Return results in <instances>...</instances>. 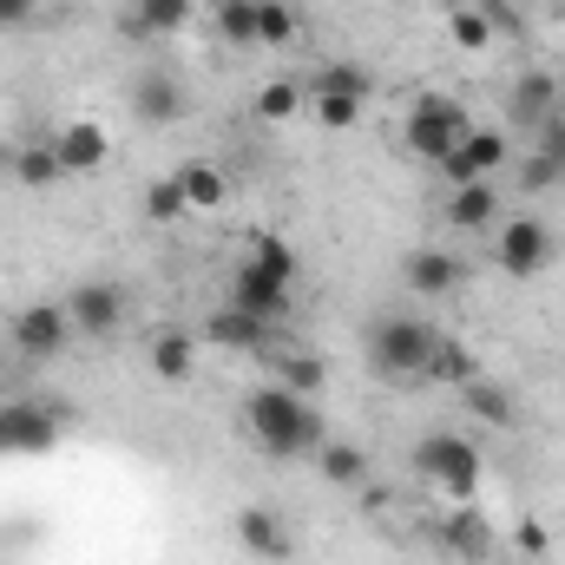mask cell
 I'll return each instance as SVG.
<instances>
[{
  "label": "cell",
  "mask_w": 565,
  "mask_h": 565,
  "mask_svg": "<svg viewBox=\"0 0 565 565\" xmlns=\"http://www.w3.org/2000/svg\"><path fill=\"white\" fill-rule=\"evenodd\" d=\"M402 282H408L415 296H454V289L467 282V264H460L454 250H440V244H422V250L402 257Z\"/></svg>",
  "instance_id": "13"
},
{
  "label": "cell",
  "mask_w": 565,
  "mask_h": 565,
  "mask_svg": "<svg viewBox=\"0 0 565 565\" xmlns=\"http://www.w3.org/2000/svg\"><path fill=\"white\" fill-rule=\"evenodd\" d=\"M513 546H520V559L526 565H546V546H553V540H546L540 520H520V526H513Z\"/></svg>",
  "instance_id": "35"
},
{
  "label": "cell",
  "mask_w": 565,
  "mask_h": 565,
  "mask_svg": "<svg viewBox=\"0 0 565 565\" xmlns=\"http://www.w3.org/2000/svg\"><path fill=\"white\" fill-rule=\"evenodd\" d=\"M473 375H480V362H473L454 335H440V342H434V355H427V369H422L427 388H460V382H473Z\"/></svg>",
  "instance_id": "23"
},
{
  "label": "cell",
  "mask_w": 565,
  "mask_h": 565,
  "mask_svg": "<svg viewBox=\"0 0 565 565\" xmlns=\"http://www.w3.org/2000/svg\"><path fill=\"white\" fill-rule=\"evenodd\" d=\"M237 546L264 565H282L289 559V526H282L270 507H244V513H237Z\"/></svg>",
  "instance_id": "18"
},
{
  "label": "cell",
  "mask_w": 565,
  "mask_h": 565,
  "mask_svg": "<svg viewBox=\"0 0 565 565\" xmlns=\"http://www.w3.org/2000/svg\"><path fill=\"white\" fill-rule=\"evenodd\" d=\"M553 113H559V73H546V66H526V73H513V86H507V126H520V132H540Z\"/></svg>",
  "instance_id": "11"
},
{
  "label": "cell",
  "mask_w": 565,
  "mask_h": 565,
  "mask_svg": "<svg viewBox=\"0 0 565 565\" xmlns=\"http://www.w3.org/2000/svg\"><path fill=\"white\" fill-rule=\"evenodd\" d=\"M533 139H540L533 151H546V158H553V164L565 171V113H553V119H546V126H540Z\"/></svg>",
  "instance_id": "37"
},
{
  "label": "cell",
  "mask_w": 565,
  "mask_h": 565,
  "mask_svg": "<svg viewBox=\"0 0 565 565\" xmlns=\"http://www.w3.org/2000/svg\"><path fill=\"white\" fill-rule=\"evenodd\" d=\"M191 7L198 0H132V13H119V33L126 40H171L191 26Z\"/></svg>",
  "instance_id": "16"
},
{
  "label": "cell",
  "mask_w": 565,
  "mask_h": 565,
  "mask_svg": "<svg viewBox=\"0 0 565 565\" xmlns=\"http://www.w3.org/2000/svg\"><path fill=\"white\" fill-rule=\"evenodd\" d=\"M277 382H282V388H296V395H316V388L329 382V369H322V355H296V349H277Z\"/></svg>",
  "instance_id": "28"
},
{
  "label": "cell",
  "mask_w": 565,
  "mask_h": 565,
  "mask_svg": "<svg viewBox=\"0 0 565 565\" xmlns=\"http://www.w3.org/2000/svg\"><path fill=\"white\" fill-rule=\"evenodd\" d=\"M296 26V0H257V46H289Z\"/></svg>",
  "instance_id": "30"
},
{
  "label": "cell",
  "mask_w": 565,
  "mask_h": 565,
  "mask_svg": "<svg viewBox=\"0 0 565 565\" xmlns=\"http://www.w3.org/2000/svg\"><path fill=\"white\" fill-rule=\"evenodd\" d=\"M467 132H473V119H467V106L447 99V93H422V99L408 106V119H402V139H408V151H415L422 164H440Z\"/></svg>",
  "instance_id": "6"
},
{
  "label": "cell",
  "mask_w": 565,
  "mask_h": 565,
  "mask_svg": "<svg viewBox=\"0 0 565 565\" xmlns=\"http://www.w3.org/2000/svg\"><path fill=\"white\" fill-rule=\"evenodd\" d=\"M40 13V0H0V33H13V26H26Z\"/></svg>",
  "instance_id": "38"
},
{
  "label": "cell",
  "mask_w": 565,
  "mask_h": 565,
  "mask_svg": "<svg viewBox=\"0 0 565 565\" xmlns=\"http://www.w3.org/2000/svg\"><path fill=\"white\" fill-rule=\"evenodd\" d=\"M362 119V99H342V93H316V126H329V132H349Z\"/></svg>",
  "instance_id": "33"
},
{
  "label": "cell",
  "mask_w": 565,
  "mask_h": 565,
  "mask_svg": "<svg viewBox=\"0 0 565 565\" xmlns=\"http://www.w3.org/2000/svg\"><path fill=\"white\" fill-rule=\"evenodd\" d=\"M66 342H73V316H66V302H26V309L13 316V349H20L26 362H53Z\"/></svg>",
  "instance_id": "9"
},
{
  "label": "cell",
  "mask_w": 565,
  "mask_h": 565,
  "mask_svg": "<svg viewBox=\"0 0 565 565\" xmlns=\"http://www.w3.org/2000/svg\"><path fill=\"white\" fill-rule=\"evenodd\" d=\"M460 402H467V415L487 427H513V395H507V382H493V375H473V382H460Z\"/></svg>",
  "instance_id": "22"
},
{
  "label": "cell",
  "mask_w": 565,
  "mask_h": 565,
  "mask_svg": "<svg viewBox=\"0 0 565 565\" xmlns=\"http://www.w3.org/2000/svg\"><path fill=\"white\" fill-rule=\"evenodd\" d=\"M178 184H184V204H191V211H204V217H217V211L231 204V178H224L211 158L178 164Z\"/></svg>",
  "instance_id": "19"
},
{
  "label": "cell",
  "mask_w": 565,
  "mask_h": 565,
  "mask_svg": "<svg viewBox=\"0 0 565 565\" xmlns=\"http://www.w3.org/2000/svg\"><path fill=\"white\" fill-rule=\"evenodd\" d=\"M493 224H500V184L493 178L447 191V231H493Z\"/></svg>",
  "instance_id": "17"
},
{
  "label": "cell",
  "mask_w": 565,
  "mask_h": 565,
  "mask_svg": "<svg viewBox=\"0 0 565 565\" xmlns=\"http://www.w3.org/2000/svg\"><path fill=\"white\" fill-rule=\"evenodd\" d=\"M434 171H440V184H447V191H460V184H473V178H480V171L467 164V151H460V145H454V151H447Z\"/></svg>",
  "instance_id": "36"
},
{
  "label": "cell",
  "mask_w": 565,
  "mask_h": 565,
  "mask_svg": "<svg viewBox=\"0 0 565 565\" xmlns=\"http://www.w3.org/2000/svg\"><path fill=\"white\" fill-rule=\"evenodd\" d=\"M434 342H440V329L427 316H375L369 335H362V355L382 382H422Z\"/></svg>",
  "instance_id": "3"
},
{
  "label": "cell",
  "mask_w": 565,
  "mask_h": 565,
  "mask_svg": "<svg viewBox=\"0 0 565 565\" xmlns=\"http://www.w3.org/2000/svg\"><path fill=\"white\" fill-rule=\"evenodd\" d=\"M289 296H296V250L282 244L277 231H257L250 250L231 270V296L224 302L257 316V322H270V329H282L289 322Z\"/></svg>",
  "instance_id": "1"
},
{
  "label": "cell",
  "mask_w": 565,
  "mask_h": 565,
  "mask_svg": "<svg viewBox=\"0 0 565 565\" xmlns=\"http://www.w3.org/2000/svg\"><path fill=\"white\" fill-rule=\"evenodd\" d=\"M191 362H198V335H184V329H158L151 335V375L158 382H191Z\"/></svg>",
  "instance_id": "20"
},
{
  "label": "cell",
  "mask_w": 565,
  "mask_h": 565,
  "mask_svg": "<svg viewBox=\"0 0 565 565\" xmlns=\"http://www.w3.org/2000/svg\"><path fill=\"white\" fill-rule=\"evenodd\" d=\"M66 316H73V335H86V342H113L119 329H126V296H119V282H73V296H66Z\"/></svg>",
  "instance_id": "8"
},
{
  "label": "cell",
  "mask_w": 565,
  "mask_h": 565,
  "mask_svg": "<svg viewBox=\"0 0 565 565\" xmlns=\"http://www.w3.org/2000/svg\"><path fill=\"white\" fill-rule=\"evenodd\" d=\"M126 99H132V119H139V126H178V119H184V86H178V73H164V66H145Z\"/></svg>",
  "instance_id": "12"
},
{
  "label": "cell",
  "mask_w": 565,
  "mask_h": 565,
  "mask_svg": "<svg viewBox=\"0 0 565 565\" xmlns=\"http://www.w3.org/2000/svg\"><path fill=\"white\" fill-rule=\"evenodd\" d=\"M13 178H20L26 191H53V184L66 178V164H60L53 139H26L20 145V151H13Z\"/></svg>",
  "instance_id": "21"
},
{
  "label": "cell",
  "mask_w": 565,
  "mask_h": 565,
  "mask_svg": "<svg viewBox=\"0 0 565 565\" xmlns=\"http://www.w3.org/2000/svg\"><path fill=\"white\" fill-rule=\"evenodd\" d=\"M447 40H454L460 53H493V20H487L480 7H454V13H447Z\"/></svg>",
  "instance_id": "27"
},
{
  "label": "cell",
  "mask_w": 565,
  "mask_h": 565,
  "mask_svg": "<svg viewBox=\"0 0 565 565\" xmlns=\"http://www.w3.org/2000/svg\"><path fill=\"white\" fill-rule=\"evenodd\" d=\"M460 151H467V164H473L480 178H500V171H507V158H513V139H507L500 126H473V132L460 139Z\"/></svg>",
  "instance_id": "24"
},
{
  "label": "cell",
  "mask_w": 565,
  "mask_h": 565,
  "mask_svg": "<svg viewBox=\"0 0 565 565\" xmlns=\"http://www.w3.org/2000/svg\"><path fill=\"white\" fill-rule=\"evenodd\" d=\"M244 427H250V440H257V454H270V460H302V454H316L322 440H329V427L316 415V402L309 395H296V388H257L250 402H244Z\"/></svg>",
  "instance_id": "2"
},
{
  "label": "cell",
  "mask_w": 565,
  "mask_h": 565,
  "mask_svg": "<svg viewBox=\"0 0 565 565\" xmlns=\"http://www.w3.org/2000/svg\"><path fill=\"white\" fill-rule=\"evenodd\" d=\"M553 184H565V171L546 158V151H533V158L520 164V191H526V198H540V191H553Z\"/></svg>",
  "instance_id": "34"
},
{
  "label": "cell",
  "mask_w": 565,
  "mask_h": 565,
  "mask_svg": "<svg viewBox=\"0 0 565 565\" xmlns=\"http://www.w3.org/2000/svg\"><path fill=\"white\" fill-rule=\"evenodd\" d=\"M204 335L217 342V349H237V355H264V349H277V329L270 322H257V316H244V309H211V322H204Z\"/></svg>",
  "instance_id": "15"
},
{
  "label": "cell",
  "mask_w": 565,
  "mask_h": 565,
  "mask_svg": "<svg viewBox=\"0 0 565 565\" xmlns=\"http://www.w3.org/2000/svg\"><path fill=\"white\" fill-rule=\"evenodd\" d=\"M316 93H342V99H369V93H375V79H369V66H355V60H329V66L316 73Z\"/></svg>",
  "instance_id": "29"
},
{
  "label": "cell",
  "mask_w": 565,
  "mask_h": 565,
  "mask_svg": "<svg viewBox=\"0 0 565 565\" xmlns=\"http://www.w3.org/2000/svg\"><path fill=\"white\" fill-rule=\"evenodd\" d=\"M60 434H66V408L33 402V395L0 402V460H40L60 447Z\"/></svg>",
  "instance_id": "5"
},
{
  "label": "cell",
  "mask_w": 565,
  "mask_h": 565,
  "mask_svg": "<svg viewBox=\"0 0 565 565\" xmlns=\"http://www.w3.org/2000/svg\"><path fill=\"white\" fill-rule=\"evenodd\" d=\"M434 546L460 565H487L500 540H493V520L480 507H447V520H434Z\"/></svg>",
  "instance_id": "10"
},
{
  "label": "cell",
  "mask_w": 565,
  "mask_h": 565,
  "mask_svg": "<svg viewBox=\"0 0 565 565\" xmlns=\"http://www.w3.org/2000/svg\"><path fill=\"white\" fill-rule=\"evenodd\" d=\"M493 264L520 282L540 277V270L553 264V231H546L540 217H500V224H493Z\"/></svg>",
  "instance_id": "7"
},
{
  "label": "cell",
  "mask_w": 565,
  "mask_h": 565,
  "mask_svg": "<svg viewBox=\"0 0 565 565\" xmlns=\"http://www.w3.org/2000/svg\"><path fill=\"white\" fill-rule=\"evenodd\" d=\"M53 151H60L66 178H86V171H99V164L113 158V139H106V126L73 119V126H60V132H53Z\"/></svg>",
  "instance_id": "14"
},
{
  "label": "cell",
  "mask_w": 565,
  "mask_h": 565,
  "mask_svg": "<svg viewBox=\"0 0 565 565\" xmlns=\"http://www.w3.org/2000/svg\"><path fill=\"white\" fill-rule=\"evenodd\" d=\"M145 217H151L158 231H171L178 217H191V204H184V184H178V171H164V178H151V184H145Z\"/></svg>",
  "instance_id": "26"
},
{
  "label": "cell",
  "mask_w": 565,
  "mask_h": 565,
  "mask_svg": "<svg viewBox=\"0 0 565 565\" xmlns=\"http://www.w3.org/2000/svg\"><path fill=\"white\" fill-rule=\"evenodd\" d=\"M296 113H302V86H296V79H270V86L257 93V119H264V126H289Z\"/></svg>",
  "instance_id": "31"
},
{
  "label": "cell",
  "mask_w": 565,
  "mask_h": 565,
  "mask_svg": "<svg viewBox=\"0 0 565 565\" xmlns=\"http://www.w3.org/2000/svg\"><path fill=\"white\" fill-rule=\"evenodd\" d=\"M415 473L447 507H473L480 500V447L460 440V434H422L415 440Z\"/></svg>",
  "instance_id": "4"
},
{
  "label": "cell",
  "mask_w": 565,
  "mask_h": 565,
  "mask_svg": "<svg viewBox=\"0 0 565 565\" xmlns=\"http://www.w3.org/2000/svg\"><path fill=\"white\" fill-rule=\"evenodd\" d=\"M316 467H322L335 487H362V480H369V454H362L355 440H322V447H316Z\"/></svg>",
  "instance_id": "25"
},
{
  "label": "cell",
  "mask_w": 565,
  "mask_h": 565,
  "mask_svg": "<svg viewBox=\"0 0 565 565\" xmlns=\"http://www.w3.org/2000/svg\"><path fill=\"white\" fill-rule=\"evenodd\" d=\"M217 33L231 46H257V0H224L217 7Z\"/></svg>",
  "instance_id": "32"
}]
</instances>
